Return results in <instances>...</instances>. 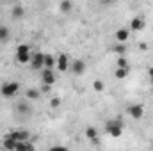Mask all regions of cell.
Returning a JSON list of instances; mask_svg holds the SVG:
<instances>
[{
  "label": "cell",
  "mask_w": 153,
  "mask_h": 151,
  "mask_svg": "<svg viewBox=\"0 0 153 151\" xmlns=\"http://www.w3.org/2000/svg\"><path fill=\"white\" fill-rule=\"evenodd\" d=\"M123 121L119 119V117H116V119H109L107 123H105V132L111 135V137H114V139H117V137H121V133H123Z\"/></svg>",
  "instance_id": "6da1fadb"
},
{
  "label": "cell",
  "mask_w": 153,
  "mask_h": 151,
  "mask_svg": "<svg viewBox=\"0 0 153 151\" xmlns=\"http://www.w3.org/2000/svg\"><path fill=\"white\" fill-rule=\"evenodd\" d=\"M30 57H32V53H30V46L29 44H18L16 46V61L20 64L30 62Z\"/></svg>",
  "instance_id": "7a4b0ae2"
},
{
  "label": "cell",
  "mask_w": 153,
  "mask_h": 151,
  "mask_svg": "<svg viewBox=\"0 0 153 151\" xmlns=\"http://www.w3.org/2000/svg\"><path fill=\"white\" fill-rule=\"evenodd\" d=\"M20 84L18 82H5L4 85H2V89H0V93H2V96H5V98H13V96H16L18 93H20Z\"/></svg>",
  "instance_id": "3957f363"
},
{
  "label": "cell",
  "mask_w": 153,
  "mask_h": 151,
  "mask_svg": "<svg viewBox=\"0 0 153 151\" xmlns=\"http://www.w3.org/2000/svg\"><path fill=\"white\" fill-rule=\"evenodd\" d=\"M30 66H32V70H41V68H45V53L34 52L32 57H30Z\"/></svg>",
  "instance_id": "277c9868"
},
{
  "label": "cell",
  "mask_w": 153,
  "mask_h": 151,
  "mask_svg": "<svg viewBox=\"0 0 153 151\" xmlns=\"http://www.w3.org/2000/svg\"><path fill=\"white\" fill-rule=\"evenodd\" d=\"M16 142H30V133L27 130H14L9 133Z\"/></svg>",
  "instance_id": "5b68a950"
},
{
  "label": "cell",
  "mask_w": 153,
  "mask_h": 151,
  "mask_svg": "<svg viewBox=\"0 0 153 151\" xmlns=\"http://www.w3.org/2000/svg\"><path fill=\"white\" fill-rule=\"evenodd\" d=\"M71 73L76 76L84 75L85 73V62L82 61V59H75L73 62H71Z\"/></svg>",
  "instance_id": "8992f818"
},
{
  "label": "cell",
  "mask_w": 153,
  "mask_h": 151,
  "mask_svg": "<svg viewBox=\"0 0 153 151\" xmlns=\"http://www.w3.org/2000/svg\"><path fill=\"white\" fill-rule=\"evenodd\" d=\"M128 114H130L134 119H141V117L144 115V107H143V105H139V103L130 105V107H128Z\"/></svg>",
  "instance_id": "52a82bcc"
},
{
  "label": "cell",
  "mask_w": 153,
  "mask_h": 151,
  "mask_svg": "<svg viewBox=\"0 0 153 151\" xmlns=\"http://www.w3.org/2000/svg\"><path fill=\"white\" fill-rule=\"evenodd\" d=\"M57 70L59 71H68V68H70V57L66 55V53H62V55H59L57 57Z\"/></svg>",
  "instance_id": "ba28073f"
},
{
  "label": "cell",
  "mask_w": 153,
  "mask_h": 151,
  "mask_svg": "<svg viewBox=\"0 0 153 151\" xmlns=\"http://www.w3.org/2000/svg\"><path fill=\"white\" fill-rule=\"evenodd\" d=\"M41 80H43V85H53L55 84V75H53V71L52 70H45L43 73H41Z\"/></svg>",
  "instance_id": "9c48e42d"
},
{
  "label": "cell",
  "mask_w": 153,
  "mask_h": 151,
  "mask_svg": "<svg viewBox=\"0 0 153 151\" xmlns=\"http://www.w3.org/2000/svg\"><path fill=\"white\" fill-rule=\"evenodd\" d=\"M2 146H4V150H7V151H14V148H16V141L7 133V135L2 139Z\"/></svg>",
  "instance_id": "30bf717a"
},
{
  "label": "cell",
  "mask_w": 153,
  "mask_h": 151,
  "mask_svg": "<svg viewBox=\"0 0 153 151\" xmlns=\"http://www.w3.org/2000/svg\"><path fill=\"white\" fill-rule=\"evenodd\" d=\"M130 29H132V30H135V32L143 30V29H144V20H143V18H139V16L132 18V21H130Z\"/></svg>",
  "instance_id": "8fae6325"
},
{
  "label": "cell",
  "mask_w": 153,
  "mask_h": 151,
  "mask_svg": "<svg viewBox=\"0 0 153 151\" xmlns=\"http://www.w3.org/2000/svg\"><path fill=\"white\" fill-rule=\"evenodd\" d=\"M85 137H87L93 144H98V132H96V128L87 126V128H85Z\"/></svg>",
  "instance_id": "7c38bea8"
},
{
  "label": "cell",
  "mask_w": 153,
  "mask_h": 151,
  "mask_svg": "<svg viewBox=\"0 0 153 151\" xmlns=\"http://www.w3.org/2000/svg\"><path fill=\"white\" fill-rule=\"evenodd\" d=\"M14 151H36V148L32 142H16Z\"/></svg>",
  "instance_id": "4fadbf2b"
},
{
  "label": "cell",
  "mask_w": 153,
  "mask_h": 151,
  "mask_svg": "<svg viewBox=\"0 0 153 151\" xmlns=\"http://www.w3.org/2000/svg\"><path fill=\"white\" fill-rule=\"evenodd\" d=\"M130 36V32H128V29H119V30H116V39H117V43H125L126 39Z\"/></svg>",
  "instance_id": "5bb4252c"
},
{
  "label": "cell",
  "mask_w": 153,
  "mask_h": 151,
  "mask_svg": "<svg viewBox=\"0 0 153 151\" xmlns=\"http://www.w3.org/2000/svg\"><path fill=\"white\" fill-rule=\"evenodd\" d=\"M16 110L20 114H25V115H29V114L32 112V109H30V105H29L27 101H20V103L16 105Z\"/></svg>",
  "instance_id": "9a60e30c"
},
{
  "label": "cell",
  "mask_w": 153,
  "mask_h": 151,
  "mask_svg": "<svg viewBox=\"0 0 153 151\" xmlns=\"http://www.w3.org/2000/svg\"><path fill=\"white\" fill-rule=\"evenodd\" d=\"M25 96H27V100H39L41 98V91L39 89H27V93H25Z\"/></svg>",
  "instance_id": "2e32d148"
},
{
  "label": "cell",
  "mask_w": 153,
  "mask_h": 151,
  "mask_svg": "<svg viewBox=\"0 0 153 151\" xmlns=\"http://www.w3.org/2000/svg\"><path fill=\"white\" fill-rule=\"evenodd\" d=\"M55 64H57V61H55V57H53V55H50V53H48V55H45V70H52Z\"/></svg>",
  "instance_id": "e0dca14e"
},
{
  "label": "cell",
  "mask_w": 153,
  "mask_h": 151,
  "mask_svg": "<svg viewBox=\"0 0 153 151\" xmlns=\"http://www.w3.org/2000/svg\"><path fill=\"white\" fill-rule=\"evenodd\" d=\"M22 16H23V5L22 4H14V7H13V18L18 20Z\"/></svg>",
  "instance_id": "ac0fdd59"
},
{
  "label": "cell",
  "mask_w": 153,
  "mask_h": 151,
  "mask_svg": "<svg viewBox=\"0 0 153 151\" xmlns=\"http://www.w3.org/2000/svg\"><path fill=\"white\" fill-rule=\"evenodd\" d=\"M9 38H11V30L7 27H0V41L5 43V41H9Z\"/></svg>",
  "instance_id": "d6986e66"
},
{
  "label": "cell",
  "mask_w": 153,
  "mask_h": 151,
  "mask_svg": "<svg viewBox=\"0 0 153 151\" xmlns=\"http://www.w3.org/2000/svg\"><path fill=\"white\" fill-rule=\"evenodd\" d=\"M116 64H117V68H121V70H128V61H126L125 57H117Z\"/></svg>",
  "instance_id": "ffe728a7"
},
{
  "label": "cell",
  "mask_w": 153,
  "mask_h": 151,
  "mask_svg": "<svg viewBox=\"0 0 153 151\" xmlns=\"http://www.w3.org/2000/svg\"><path fill=\"white\" fill-rule=\"evenodd\" d=\"M126 75H128V70H121V68H117V70H116V73H114V76L117 78V80L126 78Z\"/></svg>",
  "instance_id": "44dd1931"
},
{
  "label": "cell",
  "mask_w": 153,
  "mask_h": 151,
  "mask_svg": "<svg viewBox=\"0 0 153 151\" xmlns=\"http://www.w3.org/2000/svg\"><path fill=\"white\" fill-rule=\"evenodd\" d=\"M93 89H94L96 93H102V91L105 89V85H103L102 80H94V82H93Z\"/></svg>",
  "instance_id": "7402d4cb"
},
{
  "label": "cell",
  "mask_w": 153,
  "mask_h": 151,
  "mask_svg": "<svg viewBox=\"0 0 153 151\" xmlns=\"http://www.w3.org/2000/svg\"><path fill=\"white\" fill-rule=\"evenodd\" d=\"M114 52L119 55V57H123V55H125V52H126V46L119 43V44H116V46H114Z\"/></svg>",
  "instance_id": "603a6c76"
},
{
  "label": "cell",
  "mask_w": 153,
  "mask_h": 151,
  "mask_svg": "<svg viewBox=\"0 0 153 151\" xmlns=\"http://www.w3.org/2000/svg\"><path fill=\"white\" fill-rule=\"evenodd\" d=\"M48 151H70L66 146H62V144H53L52 148H48Z\"/></svg>",
  "instance_id": "cb8c5ba5"
},
{
  "label": "cell",
  "mask_w": 153,
  "mask_h": 151,
  "mask_svg": "<svg viewBox=\"0 0 153 151\" xmlns=\"http://www.w3.org/2000/svg\"><path fill=\"white\" fill-rule=\"evenodd\" d=\"M61 103H62V101H61V98H52V100H50V107H52V109L61 107Z\"/></svg>",
  "instance_id": "d4e9b609"
},
{
  "label": "cell",
  "mask_w": 153,
  "mask_h": 151,
  "mask_svg": "<svg viewBox=\"0 0 153 151\" xmlns=\"http://www.w3.org/2000/svg\"><path fill=\"white\" fill-rule=\"evenodd\" d=\"M59 7H61V11H70V9H71V2H68V0H66V2H61Z\"/></svg>",
  "instance_id": "484cf974"
},
{
  "label": "cell",
  "mask_w": 153,
  "mask_h": 151,
  "mask_svg": "<svg viewBox=\"0 0 153 151\" xmlns=\"http://www.w3.org/2000/svg\"><path fill=\"white\" fill-rule=\"evenodd\" d=\"M139 48H141L143 52H146V50H148V44H146V43H141V44H139Z\"/></svg>",
  "instance_id": "4316f807"
},
{
  "label": "cell",
  "mask_w": 153,
  "mask_h": 151,
  "mask_svg": "<svg viewBox=\"0 0 153 151\" xmlns=\"http://www.w3.org/2000/svg\"><path fill=\"white\" fill-rule=\"evenodd\" d=\"M50 89H52V87H50V85H43V87H41V93H48V91H50Z\"/></svg>",
  "instance_id": "83f0119b"
},
{
  "label": "cell",
  "mask_w": 153,
  "mask_h": 151,
  "mask_svg": "<svg viewBox=\"0 0 153 151\" xmlns=\"http://www.w3.org/2000/svg\"><path fill=\"white\" fill-rule=\"evenodd\" d=\"M148 75H150V76L153 78V68H150V70H148Z\"/></svg>",
  "instance_id": "f1b7e54d"
},
{
  "label": "cell",
  "mask_w": 153,
  "mask_h": 151,
  "mask_svg": "<svg viewBox=\"0 0 153 151\" xmlns=\"http://www.w3.org/2000/svg\"><path fill=\"white\" fill-rule=\"evenodd\" d=\"M152 85H153V78H152Z\"/></svg>",
  "instance_id": "f546056e"
}]
</instances>
